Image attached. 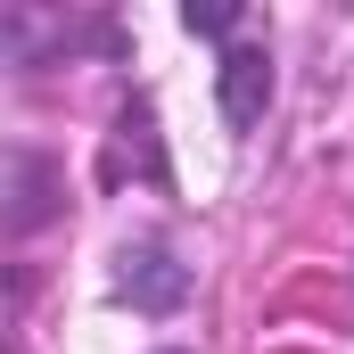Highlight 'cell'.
<instances>
[{"label":"cell","mask_w":354,"mask_h":354,"mask_svg":"<svg viewBox=\"0 0 354 354\" xmlns=\"http://www.w3.org/2000/svg\"><path fill=\"white\" fill-rule=\"evenodd\" d=\"M214 91H223V124H231V132H248V124L272 107V58H264V50H223Z\"/></svg>","instance_id":"obj_1"},{"label":"cell","mask_w":354,"mask_h":354,"mask_svg":"<svg viewBox=\"0 0 354 354\" xmlns=\"http://www.w3.org/2000/svg\"><path fill=\"white\" fill-rule=\"evenodd\" d=\"M115 288H124L132 305H149V313H174L181 297H189V272H181L165 248H124V272H115Z\"/></svg>","instance_id":"obj_2"},{"label":"cell","mask_w":354,"mask_h":354,"mask_svg":"<svg viewBox=\"0 0 354 354\" xmlns=\"http://www.w3.org/2000/svg\"><path fill=\"white\" fill-rule=\"evenodd\" d=\"M181 25H189V33H214V41H223V33L239 25V8H231V0H189V8H181Z\"/></svg>","instance_id":"obj_3"},{"label":"cell","mask_w":354,"mask_h":354,"mask_svg":"<svg viewBox=\"0 0 354 354\" xmlns=\"http://www.w3.org/2000/svg\"><path fill=\"white\" fill-rule=\"evenodd\" d=\"M17 181H25V189H41V165H33V157H17ZM41 214H50V198H25V214H17V231H33Z\"/></svg>","instance_id":"obj_4"}]
</instances>
